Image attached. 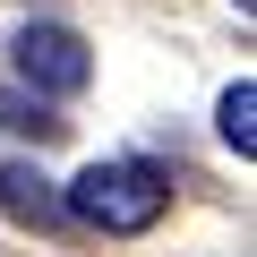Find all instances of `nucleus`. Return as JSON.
Masks as SVG:
<instances>
[{
  "label": "nucleus",
  "mask_w": 257,
  "mask_h": 257,
  "mask_svg": "<svg viewBox=\"0 0 257 257\" xmlns=\"http://www.w3.org/2000/svg\"><path fill=\"white\" fill-rule=\"evenodd\" d=\"M0 206H9L18 223H60L52 180H43V172H26V163H9V172H0Z\"/></svg>",
  "instance_id": "3"
},
{
  "label": "nucleus",
  "mask_w": 257,
  "mask_h": 257,
  "mask_svg": "<svg viewBox=\"0 0 257 257\" xmlns=\"http://www.w3.org/2000/svg\"><path fill=\"white\" fill-rule=\"evenodd\" d=\"M18 77L43 86V94H77V86L94 77V60H86V43H77L69 26H26V35H18Z\"/></svg>",
  "instance_id": "2"
},
{
  "label": "nucleus",
  "mask_w": 257,
  "mask_h": 257,
  "mask_svg": "<svg viewBox=\"0 0 257 257\" xmlns=\"http://www.w3.org/2000/svg\"><path fill=\"white\" fill-rule=\"evenodd\" d=\"M231 9H240V18H248V9H257V0H231Z\"/></svg>",
  "instance_id": "5"
},
{
  "label": "nucleus",
  "mask_w": 257,
  "mask_h": 257,
  "mask_svg": "<svg viewBox=\"0 0 257 257\" xmlns=\"http://www.w3.org/2000/svg\"><path fill=\"white\" fill-rule=\"evenodd\" d=\"M172 206V180L138 155H120V163H86L77 189H69V214L94 223V231H155Z\"/></svg>",
  "instance_id": "1"
},
{
  "label": "nucleus",
  "mask_w": 257,
  "mask_h": 257,
  "mask_svg": "<svg viewBox=\"0 0 257 257\" xmlns=\"http://www.w3.org/2000/svg\"><path fill=\"white\" fill-rule=\"evenodd\" d=\"M223 146H231L240 163L257 155V86H248V77H240V86L223 94Z\"/></svg>",
  "instance_id": "4"
}]
</instances>
